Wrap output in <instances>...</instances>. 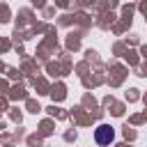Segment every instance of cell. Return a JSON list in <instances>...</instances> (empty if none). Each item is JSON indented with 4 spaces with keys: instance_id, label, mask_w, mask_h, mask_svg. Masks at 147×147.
<instances>
[{
    "instance_id": "1",
    "label": "cell",
    "mask_w": 147,
    "mask_h": 147,
    "mask_svg": "<svg viewBox=\"0 0 147 147\" xmlns=\"http://www.w3.org/2000/svg\"><path fill=\"white\" fill-rule=\"evenodd\" d=\"M113 138H115V131H113V126H108V124H101V126L94 131V140H96L99 145H110Z\"/></svg>"
}]
</instances>
